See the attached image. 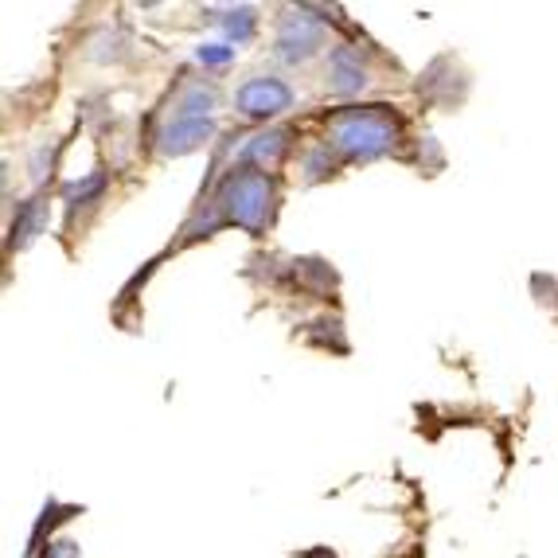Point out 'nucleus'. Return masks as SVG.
Returning a JSON list of instances; mask_svg holds the SVG:
<instances>
[{
	"mask_svg": "<svg viewBox=\"0 0 558 558\" xmlns=\"http://www.w3.org/2000/svg\"><path fill=\"white\" fill-rule=\"evenodd\" d=\"M402 141V121L391 106H344L328 118V149L344 160L391 157Z\"/></svg>",
	"mask_w": 558,
	"mask_h": 558,
	"instance_id": "obj_1",
	"label": "nucleus"
},
{
	"mask_svg": "<svg viewBox=\"0 0 558 558\" xmlns=\"http://www.w3.org/2000/svg\"><path fill=\"white\" fill-rule=\"evenodd\" d=\"M215 207L223 211L227 223L251 234H266V227L274 223V211H278V184L262 168L234 165L215 187Z\"/></svg>",
	"mask_w": 558,
	"mask_h": 558,
	"instance_id": "obj_2",
	"label": "nucleus"
},
{
	"mask_svg": "<svg viewBox=\"0 0 558 558\" xmlns=\"http://www.w3.org/2000/svg\"><path fill=\"white\" fill-rule=\"evenodd\" d=\"M317 9H286L274 32V56L289 66H301L325 47V16H313Z\"/></svg>",
	"mask_w": 558,
	"mask_h": 558,
	"instance_id": "obj_3",
	"label": "nucleus"
},
{
	"mask_svg": "<svg viewBox=\"0 0 558 558\" xmlns=\"http://www.w3.org/2000/svg\"><path fill=\"white\" fill-rule=\"evenodd\" d=\"M293 106V86L274 75H254L234 90V110L251 121H270Z\"/></svg>",
	"mask_w": 558,
	"mask_h": 558,
	"instance_id": "obj_4",
	"label": "nucleus"
},
{
	"mask_svg": "<svg viewBox=\"0 0 558 558\" xmlns=\"http://www.w3.org/2000/svg\"><path fill=\"white\" fill-rule=\"evenodd\" d=\"M211 137H215V118H177L172 113L157 133V153L160 157H187V153H196Z\"/></svg>",
	"mask_w": 558,
	"mask_h": 558,
	"instance_id": "obj_5",
	"label": "nucleus"
},
{
	"mask_svg": "<svg viewBox=\"0 0 558 558\" xmlns=\"http://www.w3.org/2000/svg\"><path fill=\"white\" fill-rule=\"evenodd\" d=\"M367 83H372V78H367V63H363L360 47L336 44L332 51H328V90L340 94V98H352V94H360Z\"/></svg>",
	"mask_w": 558,
	"mask_h": 558,
	"instance_id": "obj_6",
	"label": "nucleus"
},
{
	"mask_svg": "<svg viewBox=\"0 0 558 558\" xmlns=\"http://www.w3.org/2000/svg\"><path fill=\"white\" fill-rule=\"evenodd\" d=\"M289 137H293L289 130H258V133H251V137H242L234 160L246 168H262V172H266V168H274L289 153Z\"/></svg>",
	"mask_w": 558,
	"mask_h": 558,
	"instance_id": "obj_7",
	"label": "nucleus"
},
{
	"mask_svg": "<svg viewBox=\"0 0 558 558\" xmlns=\"http://www.w3.org/2000/svg\"><path fill=\"white\" fill-rule=\"evenodd\" d=\"M47 227V207L39 196L24 199V204L16 207V219H12V234H9V251H20V246H28V242H36L39 234H44Z\"/></svg>",
	"mask_w": 558,
	"mask_h": 558,
	"instance_id": "obj_8",
	"label": "nucleus"
},
{
	"mask_svg": "<svg viewBox=\"0 0 558 558\" xmlns=\"http://www.w3.org/2000/svg\"><path fill=\"white\" fill-rule=\"evenodd\" d=\"M215 106H219V90L204 78H192L177 98V118H211Z\"/></svg>",
	"mask_w": 558,
	"mask_h": 558,
	"instance_id": "obj_9",
	"label": "nucleus"
},
{
	"mask_svg": "<svg viewBox=\"0 0 558 558\" xmlns=\"http://www.w3.org/2000/svg\"><path fill=\"white\" fill-rule=\"evenodd\" d=\"M102 192H106V177L102 172H90V177L78 180V184H66V207H71V215H75L78 207H94L102 199Z\"/></svg>",
	"mask_w": 558,
	"mask_h": 558,
	"instance_id": "obj_10",
	"label": "nucleus"
},
{
	"mask_svg": "<svg viewBox=\"0 0 558 558\" xmlns=\"http://www.w3.org/2000/svg\"><path fill=\"white\" fill-rule=\"evenodd\" d=\"M215 20H219V28H223L234 44H246V39L258 32V16H254V9H227L223 16H215Z\"/></svg>",
	"mask_w": 558,
	"mask_h": 558,
	"instance_id": "obj_11",
	"label": "nucleus"
},
{
	"mask_svg": "<svg viewBox=\"0 0 558 558\" xmlns=\"http://www.w3.org/2000/svg\"><path fill=\"white\" fill-rule=\"evenodd\" d=\"M196 59H199L204 66H227V63L234 59V47H231V44H204V47L196 51Z\"/></svg>",
	"mask_w": 558,
	"mask_h": 558,
	"instance_id": "obj_12",
	"label": "nucleus"
},
{
	"mask_svg": "<svg viewBox=\"0 0 558 558\" xmlns=\"http://www.w3.org/2000/svg\"><path fill=\"white\" fill-rule=\"evenodd\" d=\"M328 172H332V157H328V145H320V149H313L305 157V177L320 180V177H328Z\"/></svg>",
	"mask_w": 558,
	"mask_h": 558,
	"instance_id": "obj_13",
	"label": "nucleus"
}]
</instances>
